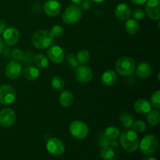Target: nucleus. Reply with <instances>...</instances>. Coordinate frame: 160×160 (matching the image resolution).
Listing matches in <instances>:
<instances>
[{"mask_svg":"<svg viewBox=\"0 0 160 160\" xmlns=\"http://www.w3.org/2000/svg\"><path fill=\"white\" fill-rule=\"evenodd\" d=\"M152 72V69L149 64L147 62H141L137 67L136 74L142 79H146L151 76Z\"/></svg>","mask_w":160,"mask_h":160,"instance_id":"nucleus-18","label":"nucleus"},{"mask_svg":"<svg viewBox=\"0 0 160 160\" xmlns=\"http://www.w3.org/2000/svg\"><path fill=\"white\" fill-rule=\"evenodd\" d=\"M34 62L38 67L41 69H45L48 66V58L43 54H38L35 56V57L34 58Z\"/></svg>","mask_w":160,"mask_h":160,"instance_id":"nucleus-26","label":"nucleus"},{"mask_svg":"<svg viewBox=\"0 0 160 160\" xmlns=\"http://www.w3.org/2000/svg\"><path fill=\"white\" fill-rule=\"evenodd\" d=\"M119 120H120V122L122 126L124 127L125 128H131L134 122L132 116L128 112H121L120 117H119Z\"/></svg>","mask_w":160,"mask_h":160,"instance_id":"nucleus-22","label":"nucleus"},{"mask_svg":"<svg viewBox=\"0 0 160 160\" xmlns=\"http://www.w3.org/2000/svg\"><path fill=\"white\" fill-rule=\"evenodd\" d=\"M22 72V66L17 61L9 62L6 67V75L9 79H17Z\"/></svg>","mask_w":160,"mask_h":160,"instance_id":"nucleus-14","label":"nucleus"},{"mask_svg":"<svg viewBox=\"0 0 160 160\" xmlns=\"http://www.w3.org/2000/svg\"><path fill=\"white\" fill-rule=\"evenodd\" d=\"M81 6H82V8L84 9H85V10H88V9L89 8L91 7V2H89V0H85V1H84L82 2V5H81Z\"/></svg>","mask_w":160,"mask_h":160,"instance_id":"nucleus-36","label":"nucleus"},{"mask_svg":"<svg viewBox=\"0 0 160 160\" xmlns=\"http://www.w3.org/2000/svg\"><path fill=\"white\" fill-rule=\"evenodd\" d=\"M115 156L114 150L109 146L102 147L101 150V157L104 160H111Z\"/></svg>","mask_w":160,"mask_h":160,"instance_id":"nucleus-28","label":"nucleus"},{"mask_svg":"<svg viewBox=\"0 0 160 160\" xmlns=\"http://www.w3.org/2000/svg\"><path fill=\"white\" fill-rule=\"evenodd\" d=\"M92 2H98V3H100V2H104L105 0H92Z\"/></svg>","mask_w":160,"mask_h":160,"instance_id":"nucleus-43","label":"nucleus"},{"mask_svg":"<svg viewBox=\"0 0 160 160\" xmlns=\"http://www.w3.org/2000/svg\"><path fill=\"white\" fill-rule=\"evenodd\" d=\"M115 17L120 20H128L131 16V9L129 6L125 3H120L116 7Z\"/></svg>","mask_w":160,"mask_h":160,"instance_id":"nucleus-16","label":"nucleus"},{"mask_svg":"<svg viewBox=\"0 0 160 160\" xmlns=\"http://www.w3.org/2000/svg\"><path fill=\"white\" fill-rule=\"evenodd\" d=\"M52 86L54 89L57 91H62L65 86V82L63 79L59 76H56L52 79Z\"/></svg>","mask_w":160,"mask_h":160,"instance_id":"nucleus-29","label":"nucleus"},{"mask_svg":"<svg viewBox=\"0 0 160 160\" xmlns=\"http://www.w3.org/2000/svg\"><path fill=\"white\" fill-rule=\"evenodd\" d=\"M32 44L35 48L38 49L47 48L52 45L54 42V38L51 33L45 30H39L36 31L32 36Z\"/></svg>","mask_w":160,"mask_h":160,"instance_id":"nucleus-2","label":"nucleus"},{"mask_svg":"<svg viewBox=\"0 0 160 160\" xmlns=\"http://www.w3.org/2000/svg\"><path fill=\"white\" fill-rule=\"evenodd\" d=\"M67 60L70 68L75 69L78 67V59H77V57L74 55L72 54V53H70V54L67 55Z\"/></svg>","mask_w":160,"mask_h":160,"instance_id":"nucleus-33","label":"nucleus"},{"mask_svg":"<svg viewBox=\"0 0 160 160\" xmlns=\"http://www.w3.org/2000/svg\"><path fill=\"white\" fill-rule=\"evenodd\" d=\"M144 160H157L156 159V158L154 157H150V156H147V157H145Z\"/></svg>","mask_w":160,"mask_h":160,"instance_id":"nucleus-42","label":"nucleus"},{"mask_svg":"<svg viewBox=\"0 0 160 160\" xmlns=\"http://www.w3.org/2000/svg\"><path fill=\"white\" fill-rule=\"evenodd\" d=\"M46 148L50 154L53 156H60L65 151V145L60 139L52 138L47 142Z\"/></svg>","mask_w":160,"mask_h":160,"instance_id":"nucleus-8","label":"nucleus"},{"mask_svg":"<svg viewBox=\"0 0 160 160\" xmlns=\"http://www.w3.org/2000/svg\"><path fill=\"white\" fill-rule=\"evenodd\" d=\"M145 12L151 20H158L160 19L159 0H148L145 6Z\"/></svg>","mask_w":160,"mask_h":160,"instance_id":"nucleus-11","label":"nucleus"},{"mask_svg":"<svg viewBox=\"0 0 160 160\" xmlns=\"http://www.w3.org/2000/svg\"><path fill=\"white\" fill-rule=\"evenodd\" d=\"M83 0H71V2H73L74 4H80V3L82 2Z\"/></svg>","mask_w":160,"mask_h":160,"instance_id":"nucleus-41","label":"nucleus"},{"mask_svg":"<svg viewBox=\"0 0 160 160\" xmlns=\"http://www.w3.org/2000/svg\"><path fill=\"white\" fill-rule=\"evenodd\" d=\"M70 132L73 138L78 140H82L88 134V128L84 122L75 120L70 123Z\"/></svg>","mask_w":160,"mask_h":160,"instance_id":"nucleus-6","label":"nucleus"},{"mask_svg":"<svg viewBox=\"0 0 160 160\" xmlns=\"http://www.w3.org/2000/svg\"><path fill=\"white\" fill-rule=\"evenodd\" d=\"M132 3L135 5H143L148 0H131Z\"/></svg>","mask_w":160,"mask_h":160,"instance_id":"nucleus-38","label":"nucleus"},{"mask_svg":"<svg viewBox=\"0 0 160 160\" xmlns=\"http://www.w3.org/2000/svg\"><path fill=\"white\" fill-rule=\"evenodd\" d=\"M109 145H112V147H117V146H118V143H117V142H116L115 140H112V142L109 143Z\"/></svg>","mask_w":160,"mask_h":160,"instance_id":"nucleus-40","label":"nucleus"},{"mask_svg":"<svg viewBox=\"0 0 160 160\" xmlns=\"http://www.w3.org/2000/svg\"><path fill=\"white\" fill-rule=\"evenodd\" d=\"M16 121V113L10 108H5L0 112V125L3 128L12 126Z\"/></svg>","mask_w":160,"mask_h":160,"instance_id":"nucleus-9","label":"nucleus"},{"mask_svg":"<svg viewBox=\"0 0 160 160\" xmlns=\"http://www.w3.org/2000/svg\"><path fill=\"white\" fill-rule=\"evenodd\" d=\"M132 128L136 133H142L146 129V123L143 120H138V121L134 122Z\"/></svg>","mask_w":160,"mask_h":160,"instance_id":"nucleus-30","label":"nucleus"},{"mask_svg":"<svg viewBox=\"0 0 160 160\" xmlns=\"http://www.w3.org/2000/svg\"><path fill=\"white\" fill-rule=\"evenodd\" d=\"M16 98V91L11 85L7 84L0 86V103L2 105H9Z\"/></svg>","mask_w":160,"mask_h":160,"instance_id":"nucleus-7","label":"nucleus"},{"mask_svg":"<svg viewBox=\"0 0 160 160\" xmlns=\"http://www.w3.org/2000/svg\"><path fill=\"white\" fill-rule=\"evenodd\" d=\"M90 53L88 50L81 49L78 51V55H77V59H78V63L86 64L90 60Z\"/></svg>","mask_w":160,"mask_h":160,"instance_id":"nucleus-27","label":"nucleus"},{"mask_svg":"<svg viewBox=\"0 0 160 160\" xmlns=\"http://www.w3.org/2000/svg\"><path fill=\"white\" fill-rule=\"evenodd\" d=\"M134 109L139 114H146L151 110V105L146 99L140 98L134 102Z\"/></svg>","mask_w":160,"mask_h":160,"instance_id":"nucleus-17","label":"nucleus"},{"mask_svg":"<svg viewBox=\"0 0 160 160\" xmlns=\"http://www.w3.org/2000/svg\"><path fill=\"white\" fill-rule=\"evenodd\" d=\"M2 34L4 42H6V45L12 46L18 42L20 34H19V31L17 28H13V27L6 28Z\"/></svg>","mask_w":160,"mask_h":160,"instance_id":"nucleus-13","label":"nucleus"},{"mask_svg":"<svg viewBox=\"0 0 160 160\" xmlns=\"http://www.w3.org/2000/svg\"><path fill=\"white\" fill-rule=\"evenodd\" d=\"M82 17L81 9L78 6L67 7L62 14V20L67 24H73L79 21Z\"/></svg>","mask_w":160,"mask_h":160,"instance_id":"nucleus-5","label":"nucleus"},{"mask_svg":"<svg viewBox=\"0 0 160 160\" xmlns=\"http://www.w3.org/2000/svg\"><path fill=\"white\" fill-rule=\"evenodd\" d=\"M48 59L54 63H61L65 59V54L62 48L58 45L50 47L47 51Z\"/></svg>","mask_w":160,"mask_h":160,"instance_id":"nucleus-12","label":"nucleus"},{"mask_svg":"<svg viewBox=\"0 0 160 160\" xmlns=\"http://www.w3.org/2000/svg\"><path fill=\"white\" fill-rule=\"evenodd\" d=\"M63 28L59 25H55L51 29V34L53 38H60L63 34Z\"/></svg>","mask_w":160,"mask_h":160,"instance_id":"nucleus-32","label":"nucleus"},{"mask_svg":"<svg viewBox=\"0 0 160 160\" xmlns=\"http://www.w3.org/2000/svg\"><path fill=\"white\" fill-rule=\"evenodd\" d=\"M75 78L79 82L88 83L93 78V72L88 66H80L75 70Z\"/></svg>","mask_w":160,"mask_h":160,"instance_id":"nucleus-10","label":"nucleus"},{"mask_svg":"<svg viewBox=\"0 0 160 160\" xmlns=\"http://www.w3.org/2000/svg\"><path fill=\"white\" fill-rule=\"evenodd\" d=\"M44 11L49 17H56L61 11V5L56 0H48L44 5Z\"/></svg>","mask_w":160,"mask_h":160,"instance_id":"nucleus-15","label":"nucleus"},{"mask_svg":"<svg viewBox=\"0 0 160 160\" xmlns=\"http://www.w3.org/2000/svg\"><path fill=\"white\" fill-rule=\"evenodd\" d=\"M151 102L154 107L159 109L160 108V91L157 90L152 95Z\"/></svg>","mask_w":160,"mask_h":160,"instance_id":"nucleus-31","label":"nucleus"},{"mask_svg":"<svg viewBox=\"0 0 160 160\" xmlns=\"http://www.w3.org/2000/svg\"><path fill=\"white\" fill-rule=\"evenodd\" d=\"M3 48H4V45H3V41H2V39L1 38H0V55H1V53L2 52Z\"/></svg>","mask_w":160,"mask_h":160,"instance_id":"nucleus-39","label":"nucleus"},{"mask_svg":"<svg viewBox=\"0 0 160 160\" xmlns=\"http://www.w3.org/2000/svg\"><path fill=\"white\" fill-rule=\"evenodd\" d=\"M139 145L142 153L149 156L156 151L159 145V141L154 134H148L143 138L141 143H139Z\"/></svg>","mask_w":160,"mask_h":160,"instance_id":"nucleus-4","label":"nucleus"},{"mask_svg":"<svg viewBox=\"0 0 160 160\" xmlns=\"http://www.w3.org/2000/svg\"><path fill=\"white\" fill-rule=\"evenodd\" d=\"M102 83L104 86L109 87V86L113 85L117 80V73L113 70H107L105 72L102 76Z\"/></svg>","mask_w":160,"mask_h":160,"instance_id":"nucleus-19","label":"nucleus"},{"mask_svg":"<svg viewBox=\"0 0 160 160\" xmlns=\"http://www.w3.org/2000/svg\"><path fill=\"white\" fill-rule=\"evenodd\" d=\"M6 30V24H5V22H3L2 20H0V34H2L3 32Z\"/></svg>","mask_w":160,"mask_h":160,"instance_id":"nucleus-37","label":"nucleus"},{"mask_svg":"<svg viewBox=\"0 0 160 160\" xmlns=\"http://www.w3.org/2000/svg\"><path fill=\"white\" fill-rule=\"evenodd\" d=\"M160 113L158 109L150 110L147 116V122L150 126H156L159 123Z\"/></svg>","mask_w":160,"mask_h":160,"instance_id":"nucleus-24","label":"nucleus"},{"mask_svg":"<svg viewBox=\"0 0 160 160\" xmlns=\"http://www.w3.org/2000/svg\"><path fill=\"white\" fill-rule=\"evenodd\" d=\"M12 56L16 60H21L24 56V53L20 48H15L12 52Z\"/></svg>","mask_w":160,"mask_h":160,"instance_id":"nucleus-35","label":"nucleus"},{"mask_svg":"<svg viewBox=\"0 0 160 160\" xmlns=\"http://www.w3.org/2000/svg\"><path fill=\"white\" fill-rule=\"evenodd\" d=\"M120 130L115 127H109L104 132V136L109 141L116 140L120 136Z\"/></svg>","mask_w":160,"mask_h":160,"instance_id":"nucleus-25","label":"nucleus"},{"mask_svg":"<svg viewBox=\"0 0 160 160\" xmlns=\"http://www.w3.org/2000/svg\"><path fill=\"white\" fill-rule=\"evenodd\" d=\"M139 28L140 27L135 19H128L125 24V30L128 34L131 35L137 34L139 31Z\"/></svg>","mask_w":160,"mask_h":160,"instance_id":"nucleus-23","label":"nucleus"},{"mask_svg":"<svg viewBox=\"0 0 160 160\" xmlns=\"http://www.w3.org/2000/svg\"><path fill=\"white\" fill-rule=\"evenodd\" d=\"M115 68L117 73L121 76H130L135 70V62L130 57H122L117 61Z\"/></svg>","mask_w":160,"mask_h":160,"instance_id":"nucleus-3","label":"nucleus"},{"mask_svg":"<svg viewBox=\"0 0 160 160\" xmlns=\"http://www.w3.org/2000/svg\"><path fill=\"white\" fill-rule=\"evenodd\" d=\"M120 142L123 148L127 151L132 152L136 151L139 146V137L134 131L128 130L120 134Z\"/></svg>","mask_w":160,"mask_h":160,"instance_id":"nucleus-1","label":"nucleus"},{"mask_svg":"<svg viewBox=\"0 0 160 160\" xmlns=\"http://www.w3.org/2000/svg\"><path fill=\"white\" fill-rule=\"evenodd\" d=\"M59 103L65 108L70 107L73 103V95L70 91H63L59 95Z\"/></svg>","mask_w":160,"mask_h":160,"instance_id":"nucleus-20","label":"nucleus"},{"mask_svg":"<svg viewBox=\"0 0 160 160\" xmlns=\"http://www.w3.org/2000/svg\"><path fill=\"white\" fill-rule=\"evenodd\" d=\"M23 74L25 78L29 81H35L39 77V70L37 67L28 66L23 70Z\"/></svg>","mask_w":160,"mask_h":160,"instance_id":"nucleus-21","label":"nucleus"},{"mask_svg":"<svg viewBox=\"0 0 160 160\" xmlns=\"http://www.w3.org/2000/svg\"><path fill=\"white\" fill-rule=\"evenodd\" d=\"M132 15L135 20H142L145 17V11L142 8H136L133 10Z\"/></svg>","mask_w":160,"mask_h":160,"instance_id":"nucleus-34","label":"nucleus"}]
</instances>
